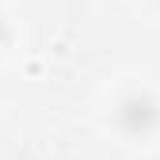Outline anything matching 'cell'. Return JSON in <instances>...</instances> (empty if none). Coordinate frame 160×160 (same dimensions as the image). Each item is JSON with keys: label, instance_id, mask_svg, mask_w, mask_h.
<instances>
[{"label": "cell", "instance_id": "7a4b0ae2", "mask_svg": "<svg viewBox=\"0 0 160 160\" xmlns=\"http://www.w3.org/2000/svg\"><path fill=\"white\" fill-rule=\"evenodd\" d=\"M8 42H12V27H8V19L0 15V50H8Z\"/></svg>", "mask_w": 160, "mask_h": 160}, {"label": "cell", "instance_id": "3957f363", "mask_svg": "<svg viewBox=\"0 0 160 160\" xmlns=\"http://www.w3.org/2000/svg\"><path fill=\"white\" fill-rule=\"evenodd\" d=\"M156 4H160V0H156Z\"/></svg>", "mask_w": 160, "mask_h": 160}, {"label": "cell", "instance_id": "6da1fadb", "mask_svg": "<svg viewBox=\"0 0 160 160\" xmlns=\"http://www.w3.org/2000/svg\"><path fill=\"white\" fill-rule=\"evenodd\" d=\"M114 130L130 141H149L160 130V99L145 88L122 92L114 103Z\"/></svg>", "mask_w": 160, "mask_h": 160}]
</instances>
